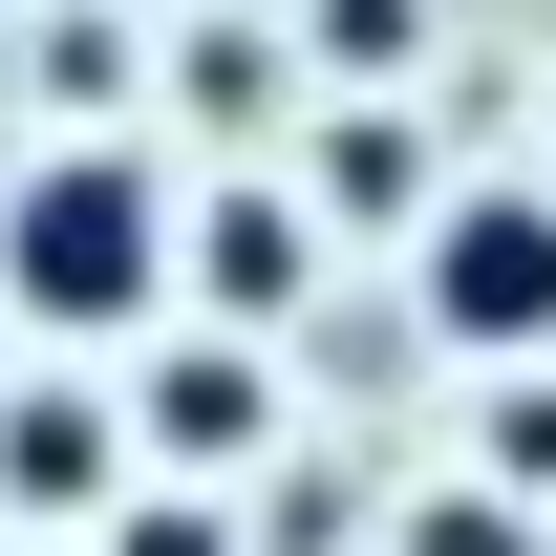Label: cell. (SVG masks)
Returning <instances> with one entry per match:
<instances>
[{
    "label": "cell",
    "mask_w": 556,
    "mask_h": 556,
    "mask_svg": "<svg viewBox=\"0 0 556 556\" xmlns=\"http://www.w3.org/2000/svg\"><path fill=\"white\" fill-rule=\"evenodd\" d=\"M407 556H514V492H428V514H407Z\"/></svg>",
    "instance_id": "7"
},
{
    "label": "cell",
    "mask_w": 556,
    "mask_h": 556,
    "mask_svg": "<svg viewBox=\"0 0 556 556\" xmlns=\"http://www.w3.org/2000/svg\"><path fill=\"white\" fill-rule=\"evenodd\" d=\"M108 556H236V535H214L193 492H150V514H108Z\"/></svg>",
    "instance_id": "9"
},
{
    "label": "cell",
    "mask_w": 556,
    "mask_h": 556,
    "mask_svg": "<svg viewBox=\"0 0 556 556\" xmlns=\"http://www.w3.org/2000/svg\"><path fill=\"white\" fill-rule=\"evenodd\" d=\"M321 172H343V214H407V129H386V108H343V150H321Z\"/></svg>",
    "instance_id": "6"
},
{
    "label": "cell",
    "mask_w": 556,
    "mask_h": 556,
    "mask_svg": "<svg viewBox=\"0 0 556 556\" xmlns=\"http://www.w3.org/2000/svg\"><path fill=\"white\" fill-rule=\"evenodd\" d=\"M428 321L471 364H535L556 343V193H450L428 214Z\"/></svg>",
    "instance_id": "2"
},
{
    "label": "cell",
    "mask_w": 556,
    "mask_h": 556,
    "mask_svg": "<svg viewBox=\"0 0 556 556\" xmlns=\"http://www.w3.org/2000/svg\"><path fill=\"white\" fill-rule=\"evenodd\" d=\"M300 278H321V236H300V193H257V172H236V193L193 214V300L236 321V343H257V321L300 300Z\"/></svg>",
    "instance_id": "4"
},
{
    "label": "cell",
    "mask_w": 556,
    "mask_h": 556,
    "mask_svg": "<svg viewBox=\"0 0 556 556\" xmlns=\"http://www.w3.org/2000/svg\"><path fill=\"white\" fill-rule=\"evenodd\" d=\"M492 492H556V386H514V407H492Z\"/></svg>",
    "instance_id": "8"
},
{
    "label": "cell",
    "mask_w": 556,
    "mask_h": 556,
    "mask_svg": "<svg viewBox=\"0 0 556 556\" xmlns=\"http://www.w3.org/2000/svg\"><path fill=\"white\" fill-rule=\"evenodd\" d=\"M321 43L343 65H407V0H321Z\"/></svg>",
    "instance_id": "10"
},
{
    "label": "cell",
    "mask_w": 556,
    "mask_h": 556,
    "mask_svg": "<svg viewBox=\"0 0 556 556\" xmlns=\"http://www.w3.org/2000/svg\"><path fill=\"white\" fill-rule=\"evenodd\" d=\"M0 514H129V407L108 386H0Z\"/></svg>",
    "instance_id": "3"
},
{
    "label": "cell",
    "mask_w": 556,
    "mask_h": 556,
    "mask_svg": "<svg viewBox=\"0 0 556 556\" xmlns=\"http://www.w3.org/2000/svg\"><path fill=\"white\" fill-rule=\"evenodd\" d=\"M0 300H22L43 343H108L150 300H193V214L150 193L129 150H43V172L0 193Z\"/></svg>",
    "instance_id": "1"
},
{
    "label": "cell",
    "mask_w": 556,
    "mask_h": 556,
    "mask_svg": "<svg viewBox=\"0 0 556 556\" xmlns=\"http://www.w3.org/2000/svg\"><path fill=\"white\" fill-rule=\"evenodd\" d=\"M150 450H193V471L257 450V343H193V364H172V386H150Z\"/></svg>",
    "instance_id": "5"
},
{
    "label": "cell",
    "mask_w": 556,
    "mask_h": 556,
    "mask_svg": "<svg viewBox=\"0 0 556 556\" xmlns=\"http://www.w3.org/2000/svg\"><path fill=\"white\" fill-rule=\"evenodd\" d=\"M0 321H22V300H0Z\"/></svg>",
    "instance_id": "11"
}]
</instances>
